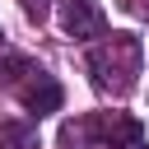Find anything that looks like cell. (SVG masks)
Masks as SVG:
<instances>
[{"mask_svg":"<svg viewBox=\"0 0 149 149\" xmlns=\"http://www.w3.org/2000/svg\"><path fill=\"white\" fill-rule=\"evenodd\" d=\"M0 149H37V126H28V121H0Z\"/></svg>","mask_w":149,"mask_h":149,"instance_id":"8992f818","label":"cell"},{"mask_svg":"<svg viewBox=\"0 0 149 149\" xmlns=\"http://www.w3.org/2000/svg\"><path fill=\"white\" fill-rule=\"evenodd\" d=\"M130 149H144V144H130Z\"/></svg>","mask_w":149,"mask_h":149,"instance_id":"30bf717a","label":"cell"},{"mask_svg":"<svg viewBox=\"0 0 149 149\" xmlns=\"http://www.w3.org/2000/svg\"><path fill=\"white\" fill-rule=\"evenodd\" d=\"M61 33L74 42H93L107 33L102 19V0H61Z\"/></svg>","mask_w":149,"mask_h":149,"instance_id":"7a4b0ae2","label":"cell"},{"mask_svg":"<svg viewBox=\"0 0 149 149\" xmlns=\"http://www.w3.org/2000/svg\"><path fill=\"white\" fill-rule=\"evenodd\" d=\"M14 93H19V102H23L28 112H37V116H47V112H56V107H61V84H56L47 70H33Z\"/></svg>","mask_w":149,"mask_h":149,"instance_id":"3957f363","label":"cell"},{"mask_svg":"<svg viewBox=\"0 0 149 149\" xmlns=\"http://www.w3.org/2000/svg\"><path fill=\"white\" fill-rule=\"evenodd\" d=\"M93 144H102V130H98V116H70L65 126H61V149H93Z\"/></svg>","mask_w":149,"mask_h":149,"instance_id":"5b68a950","label":"cell"},{"mask_svg":"<svg viewBox=\"0 0 149 149\" xmlns=\"http://www.w3.org/2000/svg\"><path fill=\"white\" fill-rule=\"evenodd\" d=\"M144 70V47L135 33H112L107 42H98L88 51V74H93V88L112 93V98H126L135 88Z\"/></svg>","mask_w":149,"mask_h":149,"instance_id":"6da1fadb","label":"cell"},{"mask_svg":"<svg viewBox=\"0 0 149 149\" xmlns=\"http://www.w3.org/2000/svg\"><path fill=\"white\" fill-rule=\"evenodd\" d=\"M33 70H37V65H33L28 56H0V84H5V88H19Z\"/></svg>","mask_w":149,"mask_h":149,"instance_id":"52a82bcc","label":"cell"},{"mask_svg":"<svg viewBox=\"0 0 149 149\" xmlns=\"http://www.w3.org/2000/svg\"><path fill=\"white\" fill-rule=\"evenodd\" d=\"M19 9H23L33 23H42V19L51 14V0H19Z\"/></svg>","mask_w":149,"mask_h":149,"instance_id":"ba28073f","label":"cell"},{"mask_svg":"<svg viewBox=\"0 0 149 149\" xmlns=\"http://www.w3.org/2000/svg\"><path fill=\"white\" fill-rule=\"evenodd\" d=\"M98 130H102V144H107V149H130V144H140V121H135L130 112H107V116H98Z\"/></svg>","mask_w":149,"mask_h":149,"instance_id":"277c9868","label":"cell"},{"mask_svg":"<svg viewBox=\"0 0 149 149\" xmlns=\"http://www.w3.org/2000/svg\"><path fill=\"white\" fill-rule=\"evenodd\" d=\"M0 47H5V28H0Z\"/></svg>","mask_w":149,"mask_h":149,"instance_id":"9c48e42d","label":"cell"}]
</instances>
